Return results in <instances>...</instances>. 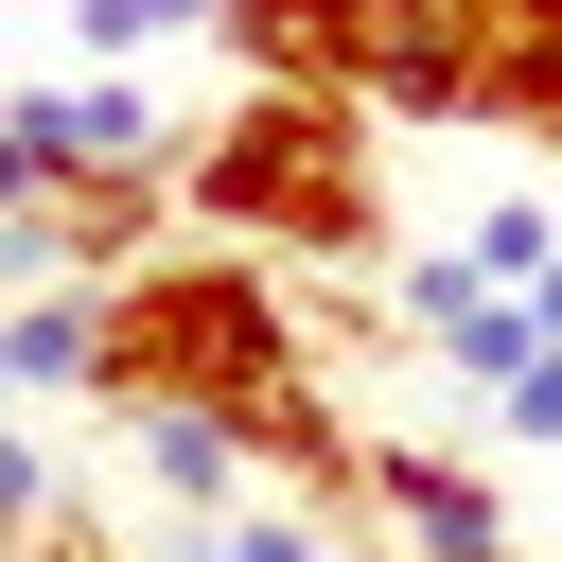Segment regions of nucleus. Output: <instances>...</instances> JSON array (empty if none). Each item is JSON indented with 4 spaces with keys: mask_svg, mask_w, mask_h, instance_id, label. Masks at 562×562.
I'll return each mask as SVG.
<instances>
[{
    "mask_svg": "<svg viewBox=\"0 0 562 562\" xmlns=\"http://www.w3.org/2000/svg\"><path fill=\"white\" fill-rule=\"evenodd\" d=\"M176 193H193L211 246H281V263H369L386 246V176H369L351 88H246L228 123H193Z\"/></svg>",
    "mask_w": 562,
    "mask_h": 562,
    "instance_id": "obj_1",
    "label": "nucleus"
},
{
    "mask_svg": "<svg viewBox=\"0 0 562 562\" xmlns=\"http://www.w3.org/2000/svg\"><path fill=\"white\" fill-rule=\"evenodd\" d=\"M299 299L263 246H176V263H123L105 281V422L123 404H193V422H246L263 386H299Z\"/></svg>",
    "mask_w": 562,
    "mask_h": 562,
    "instance_id": "obj_2",
    "label": "nucleus"
},
{
    "mask_svg": "<svg viewBox=\"0 0 562 562\" xmlns=\"http://www.w3.org/2000/svg\"><path fill=\"white\" fill-rule=\"evenodd\" d=\"M369 509L404 527V562H492V544H509L492 474H474V457H439V439H369Z\"/></svg>",
    "mask_w": 562,
    "mask_h": 562,
    "instance_id": "obj_3",
    "label": "nucleus"
},
{
    "mask_svg": "<svg viewBox=\"0 0 562 562\" xmlns=\"http://www.w3.org/2000/svg\"><path fill=\"white\" fill-rule=\"evenodd\" d=\"M53 140H70V193H105V176H176V158H193V123H176L140 70H53Z\"/></svg>",
    "mask_w": 562,
    "mask_h": 562,
    "instance_id": "obj_4",
    "label": "nucleus"
},
{
    "mask_svg": "<svg viewBox=\"0 0 562 562\" xmlns=\"http://www.w3.org/2000/svg\"><path fill=\"white\" fill-rule=\"evenodd\" d=\"M0 404H105V281H18L0 299Z\"/></svg>",
    "mask_w": 562,
    "mask_h": 562,
    "instance_id": "obj_5",
    "label": "nucleus"
},
{
    "mask_svg": "<svg viewBox=\"0 0 562 562\" xmlns=\"http://www.w3.org/2000/svg\"><path fill=\"white\" fill-rule=\"evenodd\" d=\"M123 457H140V492L176 509V527H211V509H246L263 474H246V439L228 422H193V404H123Z\"/></svg>",
    "mask_w": 562,
    "mask_h": 562,
    "instance_id": "obj_6",
    "label": "nucleus"
},
{
    "mask_svg": "<svg viewBox=\"0 0 562 562\" xmlns=\"http://www.w3.org/2000/svg\"><path fill=\"white\" fill-rule=\"evenodd\" d=\"M369 0H228V70L246 88H351Z\"/></svg>",
    "mask_w": 562,
    "mask_h": 562,
    "instance_id": "obj_7",
    "label": "nucleus"
},
{
    "mask_svg": "<svg viewBox=\"0 0 562 562\" xmlns=\"http://www.w3.org/2000/svg\"><path fill=\"white\" fill-rule=\"evenodd\" d=\"M492 123L562 140V0H492Z\"/></svg>",
    "mask_w": 562,
    "mask_h": 562,
    "instance_id": "obj_8",
    "label": "nucleus"
},
{
    "mask_svg": "<svg viewBox=\"0 0 562 562\" xmlns=\"http://www.w3.org/2000/svg\"><path fill=\"white\" fill-rule=\"evenodd\" d=\"M53 193H70V140H53V70H35V88H0V228Z\"/></svg>",
    "mask_w": 562,
    "mask_h": 562,
    "instance_id": "obj_9",
    "label": "nucleus"
},
{
    "mask_svg": "<svg viewBox=\"0 0 562 562\" xmlns=\"http://www.w3.org/2000/svg\"><path fill=\"white\" fill-rule=\"evenodd\" d=\"M70 35H88V70H140L176 35H228V0H70Z\"/></svg>",
    "mask_w": 562,
    "mask_h": 562,
    "instance_id": "obj_10",
    "label": "nucleus"
},
{
    "mask_svg": "<svg viewBox=\"0 0 562 562\" xmlns=\"http://www.w3.org/2000/svg\"><path fill=\"white\" fill-rule=\"evenodd\" d=\"M492 299H509V281H492V263H474V246H457V228H439V246H422V263H404V299H386V316H404V334H422V351H439V334H457V316H492Z\"/></svg>",
    "mask_w": 562,
    "mask_h": 562,
    "instance_id": "obj_11",
    "label": "nucleus"
},
{
    "mask_svg": "<svg viewBox=\"0 0 562 562\" xmlns=\"http://www.w3.org/2000/svg\"><path fill=\"white\" fill-rule=\"evenodd\" d=\"M457 246H474L492 281H544V263H562V193H474V211H457Z\"/></svg>",
    "mask_w": 562,
    "mask_h": 562,
    "instance_id": "obj_12",
    "label": "nucleus"
},
{
    "mask_svg": "<svg viewBox=\"0 0 562 562\" xmlns=\"http://www.w3.org/2000/svg\"><path fill=\"white\" fill-rule=\"evenodd\" d=\"M193 544H211V562H334V509H299V492H246V509H211Z\"/></svg>",
    "mask_w": 562,
    "mask_h": 562,
    "instance_id": "obj_13",
    "label": "nucleus"
},
{
    "mask_svg": "<svg viewBox=\"0 0 562 562\" xmlns=\"http://www.w3.org/2000/svg\"><path fill=\"white\" fill-rule=\"evenodd\" d=\"M35 527H53V457H35V439H18V422H0V562H18V544H35Z\"/></svg>",
    "mask_w": 562,
    "mask_h": 562,
    "instance_id": "obj_14",
    "label": "nucleus"
},
{
    "mask_svg": "<svg viewBox=\"0 0 562 562\" xmlns=\"http://www.w3.org/2000/svg\"><path fill=\"white\" fill-rule=\"evenodd\" d=\"M509 439H544V457H562V351H544V369L509 386Z\"/></svg>",
    "mask_w": 562,
    "mask_h": 562,
    "instance_id": "obj_15",
    "label": "nucleus"
},
{
    "mask_svg": "<svg viewBox=\"0 0 562 562\" xmlns=\"http://www.w3.org/2000/svg\"><path fill=\"white\" fill-rule=\"evenodd\" d=\"M18 562H140V544H88V527H35Z\"/></svg>",
    "mask_w": 562,
    "mask_h": 562,
    "instance_id": "obj_16",
    "label": "nucleus"
},
{
    "mask_svg": "<svg viewBox=\"0 0 562 562\" xmlns=\"http://www.w3.org/2000/svg\"><path fill=\"white\" fill-rule=\"evenodd\" d=\"M492 562H527V544H492Z\"/></svg>",
    "mask_w": 562,
    "mask_h": 562,
    "instance_id": "obj_17",
    "label": "nucleus"
}]
</instances>
